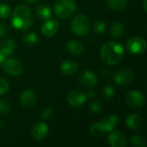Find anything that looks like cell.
I'll return each instance as SVG.
<instances>
[{"label":"cell","instance_id":"1","mask_svg":"<svg viewBox=\"0 0 147 147\" xmlns=\"http://www.w3.org/2000/svg\"><path fill=\"white\" fill-rule=\"evenodd\" d=\"M124 57V48L115 41L104 43L100 50V58L104 64L115 65L120 63Z\"/></svg>","mask_w":147,"mask_h":147},{"label":"cell","instance_id":"2","mask_svg":"<svg viewBox=\"0 0 147 147\" xmlns=\"http://www.w3.org/2000/svg\"><path fill=\"white\" fill-rule=\"evenodd\" d=\"M33 22V13L28 6L20 4L16 7L11 16V23L15 28L18 30H26L32 26Z\"/></svg>","mask_w":147,"mask_h":147},{"label":"cell","instance_id":"3","mask_svg":"<svg viewBox=\"0 0 147 147\" xmlns=\"http://www.w3.org/2000/svg\"><path fill=\"white\" fill-rule=\"evenodd\" d=\"M77 9L73 0H58L54 5V12L58 18L66 19L71 16Z\"/></svg>","mask_w":147,"mask_h":147},{"label":"cell","instance_id":"4","mask_svg":"<svg viewBox=\"0 0 147 147\" xmlns=\"http://www.w3.org/2000/svg\"><path fill=\"white\" fill-rule=\"evenodd\" d=\"M71 28L72 32L79 36H85L90 33V22L89 18L83 15L79 14L73 17L71 24Z\"/></svg>","mask_w":147,"mask_h":147},{"label":"cell","instance_id":"5","mask_svg":"<svg viewBox=\"0 0 147 147\" xmlns=\"http://www.w3.org/2000/svg\"><path fill=\"white\" fill-rule=\"evenodd\" d=\"M126 47L129 53L134 55H140L146 51V41L142 37L134 36L127 40L126 43Z\"/></svg>","mask_w":147,"mask_h":147},{"label":"cell","instance_id":"6","mask_svg":"<svg viewBox=\"0 0 147 147\" xmlns=\"http://www.w3.org/2000/svg\"><path fill=\"white\" fill-rule=\"evenodd\" d=\"M126 103L134 109H140L145 105V96L139 90H131L125 96Z\"/></svg>","mask_w":147,"mask_h":147},{"label":"cell","instance_id":"7","mask_svg":"<svg viewBox=\"0 0 147 147\" xmlns=\"http://www.w3.org/2000/svg\"><path fill=\"white\" fill-rule=\"evenodd\" d=\"M134 79V72L128 68H124L116 71L114 75V81L121 86L130 84Z\"/></svg>","mask_w":147,"mask_h":147},{"label":"cell","instance_id":"8","mask_svg":"<svg viewBox=\"0 0 147 147\" xmlns=\"http://www.w3.org/2000/svg\"><path fill=\"white\" fill-rule=\"evenodd\" d=\"M3 70L4 71L12 77H18L23 72L22 64L15 59H6L3 63Z\"/></svg>","mask_w":147,"mask_h":147},{"label":"cell","instance_id":"9","mask_svg":"<svg viewBox=\"0 0 147 147\" xmlns=\"http://www.w3.org/2000/svg\"><path fill=\"white\" fill-rule=\"evenodd\" d=\"M86 99H87L86 93L80 89H76L71 90L67 96V102L69 103L70 106L73 108L81 107L85 103Z\"/></svg>","mask_w":147,"mask_h":147},{"label":"cell","instance_id":"10","mask_svg":"<svg viewBox=\"0 0 147 147\" xmlns=\"http://www.w3.org/2000/svg\"><path fill=\"white\" fill-rule=\"evenodd\" d=\"M48 132H49V129H48L47 125L43 121H38L33 126L31 133L34 140L38 141H41L47 137Z\"/></svg>","mask_w":147,"mask_h":147},{"label":"cell","instance_id":"11","mask_svg":"<svg viewBox=\"0 0 147 147\" xmlns=\"http://www.w3.org/2000/svg\"><path fill=\"white\" fill-rule=\"evenodd\" d=\"M108 136V143L112 147H126L127 145L125 135L119 131H111Z\"/></svg>","mask_w":147,"mask_h":147},{"label":"cell","instance_id":"12","mask_svg":"<svg viewBox=\"0 0 147 147\" xmlns=\"http://www.w3.org/2000/svg\"><path fill=\"white\" fill-rule=\"evenodd\" d=\"M37 102V96L32 90H24L20 96V103L25 109H31Z\"/></svg>","mask_w":147,"mask_h":147},{"label":"cell","instance_id":"13","mask_svg":"<svg viewBox=\"0 0 147 147\" xmlns=\"http://www.w3.org/2000/svg\"><path fill=\"white\" fill-rule=\"evenodd\" d=\"M79 82L82 85L87 88L95 87L97 84V77L94 72L90 70L84 71L79 76Z\"/></svg>","mask_w":147,"mask_h":147},{"label":"cell","instance_id":"14","mask_svg":"<svg viewBox=\"0 0 147 147\" xmlns=\"http://www.w3.org/2000/svg\"><path fill=\"white\" fill-rule=\"evenodd\" d=\"M59 28V24L56 20H47V22L41 26V34L46 37H53L55 35Z\"/></svg>","mask_w":147,"mask_h":147},{"label":"cell","instance_id":"15","mask_svg":"<svg viewBox=\"0 0 147 147\" xmlns=\"http://www.w3.org/2000/svg\"><path fill=\"white\" fill-rule=\"evenodd\" d=\"M61 72L64 75L70 76L76 73L78 70V64L73 60H65L62 62L60 66Z\"/></svg>","mask_w":147,"mask_h":147},{"label":"cell","instance_id":"16","mask_svg":"<svg viewBox=\"0 0 147 147\" xmlns=\"http://www.w3.org/2000/svg\"><path fill=\"white\" fill-rule=\"evenodd\" d=\"M102 126L106 131V133H109L113 131L120 123V117L116 115H112L105 118L102 121Z\"/></svg>","mask_w":147,"mask_h":147},{"label":"cell","instance_id":"17","mask_svg":"<svg viewBox=\"0 0 147 147\" xmlns=\"http://www.w3.org/2000/svg\"><path fill=\"white\" fill-rule=\"evenodd\" d=\"M16 48V44L11 39L3 40L0 44V50L6 57L12 55L15 53Z\"/></svg>","mask_w":147,"mask_h":147},{"label":"cell","instance_id":"18","mask_svg":"<svg viewBox=\"0 0 147 147\" xmlns=\"http://www.w3.org/2000/svg\"><path fill=\"white\" fill-rule=\"evenodd\" d=\"M126 125L129 129L136 130L139 129L142 123V118L137 114H131L126 118Z\"/></svg>","mask_w":147,"mask_h":147},{"label":"cell","instance_id":"19","mask_svg":"<svg viewBox=\"0 0 147 147\" xmlns=\"http://www.w3.org/2000/svg\"><path fill=\"white\" fill-rule=\"evenodd\" d=\"M67 50L73 55H81L84 53V46L81 41L70 40L67 43Z\"/></svg>","mask_w":147,"mask_h":147},{"label":"cell","instance_id":"20","mask_svg":"<svg viewBox=\"0 0 147 147\" xmlns=\"http://www.w3.org/2000/svg\"><path fill=\"white\" fill-rule=\"evenodd\" d=\"M35 12L37 16H39V18H40L41 20H45V21L49 20L52 16L51 8L47 4H40L39 6H37Z\"/></svg>","mask_w":147,"mask_h":147},{"label":"cell","instance_id":"21","mask_svg":"<svg viewBox=\"0 0 147 147\" xmlns=\"http://www.w3.org/2000/svg\"><path fill=\"white\" fill-rule=\"evenodd\" d=\"M110 34L115 39L121 38L125 34V27H124V25L121 22H114L112 24L111 28H110Z\"/></svg>","mask_w":147,"mask_h":147},{"label":"cell","instance_id":"22","mask_svg":"<svg viewBox=\"0 0 147 147\" xmlns=\"http://www.w3.org/2000/svg\"><path fill=\"white\" fill-rule=\"evenodd\" d=\"M89 132H90L91 136L96 137V138L102 137L106 134V131H105V129H104V127L102 126V121L91 124L90 127Z\"/></svg>","mask_w":147,"mask_h":147},{"label":"cell","instance_id":"23","mask_svg":"<svg viewBox=\"0 0 147 147\" xmlns=\"http://www.w3.org/2000/svg\"><path fill=\"white\" fill-rule=\"evenodd\" d=\"M128 3V0H107L108 6L115 11L123 10L127 8Z\"/></svg>","mask_w":147,"mask_h":147},{"label":"cell","instance_id":"24","mask_svg":"<svg viewBox=\"0 0 147 147\" xmlns=\"http://www.w3.org/2000/svg\"><path fill=\"white\" fill-rule=\"evenodd\" d=\"M39 38L37 34H35L34 32H28L26 33L23 36H22V41L28 45V46H32L34 45L37 41H38Z\"/></svg>","mask_w":147,"mask_h":147},{"label":"cell","instance_id":"25","mask_svg":"<svg viewBox=\"0 0 147 147\" xmlns=\"http://www.w3.org/2000/svg\"><path fill=\"white\" fill-rule=\"evenodd\" d=\"M115 87L113 85L108 84L103 87L102 96H103L105 100H107V101L112 100L115 97Z\"/></svg>","mask_w":147,"mask_h":147},{"label":"cell","instance_id":"26","mask_svg":"<svg viewBox=\"0 0 147 147\" xmlns=\"http://www.w3.org/2000/svg\"><path fill=\"white\" fill-rule=\"evenodd\" d=\"M131 146L134 147H146V143L143 137L140 135H134L130 140Z\"/></svg>","mask_w":147,"mask_h":147},{"label":"cell","instance_id":"27","mask_svg":"<svg viewBox=\"0 0 147 147\" xmlns=\"http://www.w3.org/2000/svg\"><path fill=\"white\" fill-rule=\"evenodd\" d=\"M106 28V23L102 20L96 21L93 25V30L96 34H101L105 31Z\"/></svg>","mask_w":147,"mask_h":147},{"label":"cell","instance_id":"28","mask_svg":"<svg viewBox=\"0 0 147 147\" xmlns=\"http://www.w3.org/2000/svg\"><path fill=\"white\" fill-rule=\"evenodd\" d=\"M90 109L94 114H100L102 111V103L100 101H93L90 104Z\"/></svg>","mask_w":147,"mask_h":147},{"label":"cell","instance_id":"29","mask_svg":"<svg viewBox=\"0 0 147 147\" xmlns=\"http://www.w3.org/2000/svg\"><path fill=\"white\" fill-rule=\"evenodd\" d=\"M10 110V103L8 101L1 100L0 101V116L6 115Z\"/></svg>","mask_w":147,"mask_h":147},{"label":"cell","instance_id":"30","mask_svg":"<svg viewBox=\"0 0 147 147\" xmlns=\"http://www.w3.org/2000/svg\"><path fill=\"white\" fill-rule=\"evenodd\" d=\"M11 12L10 7L6 3H0V18H7Z\"/></svg>","mask_w":147,"mask_h":147},{"label":"cell","instance_id":"31","mask_svg":"<svg viewBox=\"0 0 147 147\" xmlns=\"http://www.w3.org/2000/svg\"><path fill=\"white\" fill-rule=\"evenodd\" d=\"M9 90V82L3 78H0V96L5 95Z\"/></svg>","mask_w":147,"mask_h":147},{"label":"cell","instance_id":"32","mask_svg":"<svg viewBox=\"0 0 147 147\" xmlns=\"http://www.w3.org/2000/svg\"><path fill=\"white\" fill-rule=\"evenodd\" d=\"M53 115V109L51 107H46L40 112V117L44 120L49 119L50 117H52Z\"/></svg>","mask_w":147,"mask_h":147},{"label":"cell","instance_id":"33","mask_svg":"<svg viewBox=\"0 0 147 147\" xmlns=\"http://www.w3.org/2000/svg\"><path fill=\"white\" fill-rule=\"evenodd\" d=\"M8 30H9L8 27L5 24L0 22V37L5 36L8 33Z\"/></svg>","mask_w":147,"mask_h":147},{"label":"cell","instance_id":"34","mask_svg":"<svg viewBox=\"0 0 147 147\" xmlns=\"http://www.w3.org/2000/svg\"><path fill=\"white\" fill-rule=\"evenodd\" d=\"M86 96L87 98H94L96 96V92L94 90H90L88 92H86Z\"/></svg>","mask_w":147,"mask_h":147},{"label":"cell","instance_id":"35","mask_svg":"<svg viewBox=\"0 0 147 147\" xmlns=\"http://www.w3.org/2000/svg\"><path fill=\"white\" fill-rule=\"evenodd\" d=\"M146 4H147V0H144V1H143V9H144V10H145V12H146V10H147Z\"/></svg>","mask_w":147,"mask_h":147},{"label":"cell","instance_id":"36","mask_svg":"<svg viewBox=\"0 0 147 147\" xmlns=\"http://www.w3.org/2000/svg\"><path fill=\"white\" fill-rule=\"evenodd\" d=\"M38 1L40 0H25V2H27L28 3H37Z\"/></svg>","mask_w":147,"mask_h":147},{"label":"cell","instance_id":"37","mask_svg":"<svg viewBox=\"0 0 147 147\" xmlns=\"http://www.w3.org/2000/svg\"><path fill=\"white\" fill-rule=\"evenodd\" d=\"M3 128H4V122L0 120V130L1 129H3Z\"/></svg>","mask_w":147,"mask_h":147},{"label":"cell","instance_id":"38","mask_svg":"<svg viewBox=\"0 0 147 147\" xmlns=\"http://www.w3.org/2000/svg\"><path fill=\"white\" fill-rule=\"evenodd\" d=\"M0 65H1V64H0Z\"/></svg>","mask_w":147,"mask_h":147}]
</instances>
